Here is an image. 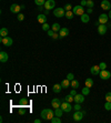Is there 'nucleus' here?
I'll return each instance as SVG.
<instances>
[{
    "instance_id": "obj_1",
    "label": "nucleus",
    "mask_w": 111,
    "mask_h": 123,
    "mask_svg": "<svg viewBox=\"0 0 111 123\" xmlns=\"http://www.w3.org/2000/svg\"><path fill=\"white\" fill-rule=\"evenodd\" d=\"M54 117V112L51 109H43L41 111V117L43 120H51Z\"/></svg>"
},
{
    "instance_id": "obj_2",
    "label": "nucleus",
    "mask_w": 111,
    "mask_h": 123,
    "mask_svg": "<svg viewBox=\"0 0 111 123\" xmlns=\"http://www.w3.org/2000/svg\"><path fill=\"white\" fill-rule=\"evenodd\" d=\"M72 12H73L76 16H82L83 13H85V9H83V6H81V5H79V6H76L72 8Z\"/></svg>"
},
{
    "instance_id": "obj_3",
    "label": "nucleus",
    "mask_w": 111,
    "mask_h": 123,
    "mask_svg": "<svg viewBox=\"0 0 111 123\" xmlns=\"http://www.w3.org/2000/svg\"><path fill=\"white\" fill-rule=\"evenodd\" d=\"M72 108L73 106L70 104V102H67V101H65V102L61 103V109L63 110V112H67V113H70L72 110Z\"/></svg>"
},
{
    "instance_id": "obj_4",
    "label": "nucleus",
    "mask_w": 111,
    "mask_h": 123,
    "mask_svg": "<svg viewBox=\"0 0 111 123\" xmlns=\"http://www.w3.org/2000/svg\"><path fill=\"white\" fill-rule=\"evenodd\" d=\"M99 77L101 80H108V79L111 78V73H110V71H107L104 69V70H101V71H100Z\"/></svg>"
},
{
    "instance_id": "obj_5",
    "label": "nucleus",
    "mask_w": 111,
    "mask_h": 123,
    "mask_svg": "<svg viewBox=\"0 0 111 123\" xmlns=\"http://www.w3.org/2000/svg\"><path fill=\"white\" fill-rule=\"evenodd\" d=\"M85 114V111H80V110H78V111H76L73 113V120L79 122V121L82 120V117H83V115Z\"/></svg>"
},
{
    "instance_id": "obj_6",
    "label": "nucleus",
    "mask_w": 111,
    "mask_h": 123,
    "mask_svg": "<svg viewBox=\"0 0 111 123\" xmlns=\"http://www.w3.org/2000/svg\"><path fill=\"white\" fill-rule=\"evenodd\" d=\"M53 14H54V17H57V18H61V17H63V16H65V8H57V9H54V10H53Z\"/></svg>"
},
{
    "instance_id": "obj_7",
    "label": "nucleus",
    "mask_w": 111,
    "mask_h": 123,
    "mask_svg": "<svg viewBox=\"0 0 111 123\" xmlns=\"http://www.w3.org/2000/svg\"><path fill=\"white\" fill-rule=\"evenodd\" d=\"M54 6H56V2L54 0H46V3H45V9L46 10H50V9H53Z\"/></svg>"
},
{
    "instance_id": "obj_8",
    "label": "nucleus",
    "mask_w": 111,
    "mask_h": 123,
    "mask_svg": "<svg viewBox=\"0 0 111 123\" xmlns=\"http://www.w3.org/2000/svg\"><path fill=\"white\" fill-rule=\"evenodd\" d=\"M108 20H109V16H108V14H105V13L100 14L99 19H98V21H99L101 25H105V23L108 22Z\"/></svg>"
},
{
    "instance_id": "obj_9",
    "label": "nucleus",
    "mask_w": 111,
    "mask_h": 123,
    "mask_svg": "<svg viewBox=\"0 0 111 123\" xmlns=\"http://www.w3.org/2000/svg\"><path fill=\"white\" fill-rule=\"evenodd\" d=\"M1 42H2L3 46L10 47L12 44V39L10 37H3V38H1Z\"/></svg>"
},
{
    "instance_id": "obj_10",
    "label": "nucleus",
    "mask_w": 111,
    "mask_h": 123,
    "mask_svg": "<svg viewBox=\"0 0 111 123\" xmlns=\"http://www.w3.org/2000/svg\"><path fill=\"white\" fill-rule=\"evenodd\" d=\"M107 30H108V27L105 26V25H101L100 23L99 26H98V33L101 34V36H104Z\"/></svg>"
},
{
    "instance_id": "obj_11",
    "label": "nucleus",
    "mask_w": 111,
    "mask_h": 123,
    "mask_svg": "<svg viewBox=\"0 0 111 123\" xmlns=\"http://www.w3.org/2000/svg\"><path fill=\"white\" fill-rule=\"evenodd\" d=\"M61 100H59V99H57V98H54V99H52L51 101V105L52 108H54V109H58V108H60L61 106Z\"/></svg>"
},
{
    "instance_id": "obj_12",
    "label": "nucleus",
    "mask_w": 111,
    "mask_h": 123,
    "mask_svg": "<svg viewBox=\"0 0 111 123\" xmlns=\"http://www.w3.org/2000/svg\"><path fill=\"white\" fill-rule=\"evenodd\" d=\"M101 8L103 10H111V3L108 0H102L101 1Z\"/></svg>"
},
{
    "instance_id": "obj_13",
    "label": "nucleus",
    "mask_w": 111,
    "mask_h": 123,
    "mask_svg": "<svg viewBox=\"0 0 111 123\" xmlns=\"http://www.w3.org/2000/svg\"><path fill=\"white\" fill-rule=\"evenodd\" d=\"M20 10H21V6H19V5H16V3L11 5V7H10V11H11L12 13H19Z\"/></svg>"
},
{
    "instance_id": "obj_14",
    "label": "nucleus",
    "mask_w": 111,
    "mask_h": 123,
    "mask_svg": "<svg viewBox=\"0 0 111 123\" xmlns=\"http://www.w3.org/2000/svg\"><path fill=\"white\" fill-rule=\"evenodd\" d=\"M74 102L76 103H81L82 102H85V95L81 93V94H76L74 95Z\"/></svg>"
},
{
    "instance_id": "obj_15",
    "label": "nucleus",
    "mask_w": 111,
    "mask_h": 123,
    "mask_svg": "<svg viewBox=\"0 0 111 123\" xmlns=\"http://www.w3.org/2000/svg\"><path fill=\"white\" fill-rule=\"evenodd\" d=\"M60 33H59V37L60 38H65V37H67L69 34V29L68 28H65V27H63V28H61L60 29Z\"/></svg>"
},
{
    "instance_id": "obj_16",
    "label": "nucleus",
    "mask_w": 111,
    "mask_h": 123,
    "mask_svg": "<svg viewBox=\"0 0 111 123\" xmlns=\"http://www.w3.org/2000/svg\"><path fill=\"white\" fill-rule=\"evenodd\" d=\"M8 59H9V55H8V53H7V52H5V51L0 52V61H1V62H2V63L7 62V61H8Z\"/></svg>"
},
{
    "instance_id": "obj_17",
    "label": "nucleus",
    "mask_w": 111,
    "mask_h": 123,
    "mask_svg": "<svg viewBox=\"0 0 111 123\" xmlns=\"http://www.w3.org/2000/svg\"><path fill=\"white\" fill-rule=\"evenodd\" d=\"M100 71H101V69H100L99 66H93L91 69H90V72H91V74H93V75L99 74Z\"/></svg>"
},
{
    "instance_id": "obj_18",
    "label": "nucleus",
    "mask_w": 111,
    "mask_h": 123,
    "mask_svg": "<svg viewBox=\"0 0 111 123\" xmlns=\"http://www.w3.org/2000/svg\"><path fill=\"white\" fill-rule=\"evenodd\" d=\"M61 86H62V89H68L69 86H71V81L68 80V79H65V80H62L61 81Z\"/></svg>"
},
{
    "instance_id": "obj_19",
    "label": "nucleus",
    "mask_w": 111,
    "mask_h": 123,
    "mask_svg": "<svg viewBox=\"0 0 111 123\" xmlns=\"http://www.w3.org/2000/svg\"><path fill=\"white\" fill-rule=\"evenodd\" d=\"M37 19H38V22H40V23H46L47 22V17H46V14H39L37 17Z\"/></svg>"
},
{
    "instance_id": "obj_20",
    "label": "nucleus",
    "mask_w": 111,
    "mask_h": 123,
    "mask_svg": "<svg viewBox=\"0 0 111 123\" xmlns=\"http://www.w3.org/2000/svg\"><path fill=\"white\" fill-rule=\"evenodd\" d=\"M53 92L54 93H60V91L62 90V86H61V84H59V83H57V84H54L53 86Z\"/></svg>"
},
{
    "instance_id": "obj_21",
    "label": "nucleus",
    "mask_w": 111,
    "mask_h": 123,
    "mask_svg": "<svg viewBox=\"0 0 111 123\" xmlns=\"http://www.w3.org/2000/svg\"><path fill=\"white\" fill-rule=\"evenodd\" d=\"M81 21H82L83 23H87L90 21V17H89L88 13H83L82 16H81Z\"/></svg>"
},
{
    "instance_id": "obj_22",
    "label": "nucleus",
    "mask_w": 111,
    "mask_h": 123,
    "mask_svg": "<svg viewBox=\"0 0 111 123\" xmlns=\"http://www.w3.org/2000/svg\"><path fill=\"white\" fill-rule=\"evenodd\" d=\"M0 36H1V38L8 37V29L7 28H1L0 29Z\"/></svg>"
},
{
    "instance_id": "obj_23",
    "label": "nucleus",
    "mask_w": 111,
    "mask_h": 123,
    "mask_svg": "<svg viewBox=\"0 0 111 123\" xmlns=\"http://www.w3.org/2000/svg\"><path fill=\"white\" fill-rule=\"evenodd\" d=\"M48 36L49 37H51L52 39H58V38H59V36H58L53 30H48Z\"/></svg>"
},
{
    "instance_id": "obj_24",
    "label": "nucleus",
    "mask_w": 111,
    "mask_h": 123,
    "mask_svg": "<svg viewBox=\"0 0 111 123\" xmlns=\"http://www.w3.org/2000/svg\"><path fill=\"white\" fill-rule=\"evenodd\" d=\"M28 100L27 99H25V98H22V99H20V101H19V105L20 106H27L28 105Z\"/></svg>"
},
{
    "instance_id": "obj_25",
    "label": "nucleus",
    "mask_w": 111,
    "mask_h": 123,
    "mask_svg": "<svg viewBox=\"0 0 111 123\" xmlns=\"http://www.w3.org/2000/svg\"><path fill=\"white\" fill-rule=\"evenodd\" d=\"M62 113H63V110L61 109V106L58 108V109H56V111H54V115H56V117H61Z\"/></svg>"
},
{
    "instance_id": "obj_26",
    "label": "nucleus",
    "mask_w": 111,
    "mask_h": 123,
    "mask_svg": "<svg viewBox=\"0 0 111 123\" xmlns=\"http://www.w3.org/2000/svg\"><path fill=\"white\" fill-rule=\"evenodd\" d=\"M85 86L91 88V86H93V80H92V79H90V78H88V79L85 81Z\"/></svg>"
},
{
    "instance_id": "obj_27",
    "label": "nucleus",
    "mask_w": 111,
    "mask_h": 123,
    "mask_svg": "<svg viewBox=\"0 0 111 123\" xmlns=\"http://www.w3.org/2000/svg\"><path fill=\"white\" fill-rule=\"evenodd\" d=\"M60 25L59 23H53V25H52L51 26V30H53L54 32H57V31H60Z\"/></svg>"
},
{
    "instance_id": "obj_28",
    "label": "nucleus",
    "mask_w": 111,
    "mask_h": 123,
    "mask_svg": "<svg viewBox=\"0 0 111 123\" xmlns=\"http://www.w3.org/2000/svg\"><path fill=\"white\" fill-rule=\"evenodd\" d=\"M34 3H36L38 7H42V6H45L46 0H34Z\"/></svg>"
},
{
    "instance_id": "obj_29",
    "label": "nucleus",
    "mask_w": 111,
    "mask_h": 123,
    "mask_svg": "<svg viewBox=\"0 0 111 123\" xmlns=\"http://www.w3.org/2000/svg\"><path fill=\"white\" fill-rule=\"evenodd\" d=\"M71 86L73 88V89H78L79 88V81H77V80H72L71 81Z\"/></svg>"
},
{
    "instance_id": "obj_30",
    "label": "nucleus",
    "mask_w": 111,
    "mask_h": 123,
    "mask_svg": "<svg viewBox=\"0 0 111 123\" xmlns=\"http://www.w3.org/2000/svg\"><path fill=\"white\" fill-rule=\"evenodd\" d=\"M65 101L71 103L72 101H74V97H73V95H71V94H69V95H67V97L65 98Z\"/></svg>"
},
{
    "instance_id": "obj_31",
    "label": "nucleus",
    "mask_w": 111,
    "mask_h": 123,
    "mask_svg": "<svg viewBox=\"0 0 111 123\" xmlns=\"http://www.w3.org/2000/svg\"><path fill=\"white\" fill-rule=\"evenodd\" d=\"M73 12H72V10H69V11H65V17L68 18V19H72L73 18Z\"/></svg>"
},
{
    "instance_id": "obj_32",
    "label": "nucleus",
    "mask_w": 111,
    "mask_h": 123,
    "mask_svg": "<svg viewBox=\"0 0 111 123\" xmlns=\"http://www.w3.org/2000/svg\"><path fill=\"white\" fill-rule=\"evenodd\" d=\"M50 121H51V123H61V120H60V117H56V115H54V117H52Z\"/></svg>"
},
{
    "instance_id": "obj_33",
    "label": "nucleus",
    "mask_w": 111,
    "mask_h": 123,
    "mask_svg": "<svg viewBox=\"0 0 111 123\" xmlns=\"http://www.w3.org/2000/svg\"><path fill=\"white\" fill-rule=\"evenodd\" d=\"M89 93H90V88H88V86H85L82 89V94L83 95H88Z\"/></svg>"
},
{
    "instance_id": "obj_34",
    "label": "nucleus",
    "mask_w": 111,
    "mask_h": 123,
    "mask_svg": "<svg viewBox=\"0 0 111 123\" xmlns=\"http://www.w3.org/2000/svg\"><path fill=\"white\" fill-rule=\"evenodd\" d=\"M93 6H94V2L92 0H87V7L88 8H93Z\"/></svg>"
},
{
    "instance_id": "obj_35",
    "label": "nucleus",
    "mask_w": 111,
    "mask_h": 123,
    "mask_svg": "<svg viewBox=\"0 0 111 123\" xmlns=\"http://www.w3.org/2000/svg\"><path fill=\"white\" fill-rule=\"evenodd\" d=\"M104 109L107 110V111H110L111 110V102H105V104H104Z\"/></svg>"
},
{
    "instance_id": "obj_36",
    "label": "nucleus",
    "mask_w": 111,
    "mask_h": 123,
    "mask_svg": "<svg viewBox=\"0 0 111 123\" xmlns=\"http://www.w3.org/2000/svg\"><path fill=\"white\" fill-rule=\"evenodd\" d=\"M49 28H50V26H49V25H48V23H43V25H42V30H45V31H48V30H50V29H49Z\"/></svg>"
},
{
    "instance_id": "obj_37",
    "label": "nucleus",
    "mask_w": 111,
    "mask_h": 123,
    "mask_svg": "<svg viewBox=\"0 0 111 123\" xmlns=\"http://www.w3.org/2000/svg\"><path fill=\"white\" fill-rule=\"evenodd\" d=\"M105 101H108V102H111V92H108L107 94H105Z\"/></svg>"
},
{
    "instance_id": "obj_38",
    "label": "nucleus",
    "mask_w": 111,
    "mask_h": 123,
    "mask_svg": "<svg viewBox=\"0 0 111 123\" xmlns=\"http://www.w3.org/2000/svg\"><path fill=\"white\" fill-rule=\"evenodd\" d=\"M99 67H100V69H101V70H104V69H107V63H105V62H101L99 64Z\"/></svg>"
},
{
    "instance_id": "obj_39",
    "label": "nucleus",
    "mask_w": 111,
    "mask_h": 123,
    "mask_svg": "<svg viewBox=\"0 0 111 123\" xmlns=\"http://www.w3.org/2000/svg\"><path fill=\"white\" fill-rule=\"evenodd\" d=\"M71 9H72V6L70 5V3H67V5L65 6V11H69V10H71Z\"/></svg>"
},
{
    "instance_id": "obj_40",
    "label": "nucleus",
    "mask_w": 111,
    "mask_h": 123,
    "mask_svg": "<svg viewBox=\"0 0 111 123\" xmlns=\"http://www.w3.org/2000/svg\"><path fill=\"white\" fill-rule=\"evenodd\" d=\"M67 79H68V80H70V81H72L74 79V75L72 74V73H68V74H67Z\"/></svg>"
},
{
    "instance_id": "obj_41",
    "label": "nucleus",
    "mask_w": 111,
    "mask_h": 123,
    "mask_svg": "<svg viewBox=\"0 0 111 123\" xmlns=\"http://www.w3.org/2000/svg\"><path fill=\"white\" fill-rule=\"evenodd\" d=\"M23 108H25V106H20V109H19V113H20L21 115H23L25 113H26V110L23 109Z\"/></svg>"
},
{
    "instance_id": "obj_42",
    "label": "nucleus",
    "mask_w": 111,
    "mask_h": 123,
    "mask_svg": "<svg viewBox=\"0 0 111 123\" xmlns=\"http://www.w3.org/2000/svg\"><path fill=\"white\" fill-rule=\"evenodd\" d=\"M73 109L76 110V111H78V110H81V105H80V103H76V105L73 106Z\"/></svg>"
},
{
    "instance_id": "obj_43",
    "label": "nucleus",
    "mask_w": 111,
    "mask_h": 123,
    "mask_svg": "<svg viewBox=\"0 0 111 123\" xmlns=\"http://www.w3.org/2000/svg\"><path fill=\"white\" fill-rule=\"evenodd\" d=\"M23 19H25V16H23L22 13H19V14H18V20H19V21H22Z\"/></svg>"
},
{
    "instance_id": "obj_44",
    "label": "nucleus",
    "mask_w": 111,
    "mask_h": 123,
    "mask_svg": "<svg viewBox=\"0 0 111 123\" xmlns=\"http://www.w3.org/2000/svg\"><path fill=\"white\" fill-rule=\"evenodd\" d=\"M70 94L73 95V97H74L76 94H77V91H76V89H72V90H71V92H70Z\"/></svg>"
},
{
    "instance_id": "obj_45",
    "label": "nucleus",
    "mask_w": 111,
    "mask_h": 123,
    "mask_svg": "<svg viewBox=\"0 0 111 123\" xmlns=\"http://www.w3.org/2000/svg\"><path fill=\"white\" fill-rule=\"evenodd\" d=\"M81 6H87V0H81Z\"/></svg>"
},
{
    "instance_id": "obj_46",
    "label": "nucleus",
    "mask_w": 111,
    "mask_h": 123,
    "mask_svg": "<svg viewBox=\"0 0 111 123\" xmlns=\"http://www.w3.org/2000/svg\"><path fill=\"white\" fill-rule=\"evenodd\" d=\"M91 12H92V8H89V9H87V13H91Z\"/></svg>"
},
{
    "instance_id": "obj_47",
    "label": "nucleus",
    "mask_w": 111,
    "mask_h": 123,
    "mask_svg": "<svg viewBox=\"0 0 111 123\" xmlns=\"http://www.w3.org/2000/svg\"><path fill=\"white\" fill-rule=\"evenodd\" d=\"M41 122V120H39V119H36V120H34V123H40Z\"/></svg>"
},
{
    "instance_id": "obj_48",
    "label": "nucleus",
    "mask_w": 111,
    "mask_h": 123,
    "mask_svg": "<svg viewBox=\"0 0 111 123\" xmlns=\"http://www.w3.org/2000/svg\"><path fill=\"white\" fill-rule=\"evenodd\" d=\"M108 16H109V19H111V10H109V14H108Z\"/></svg>"
}]
</instances>
